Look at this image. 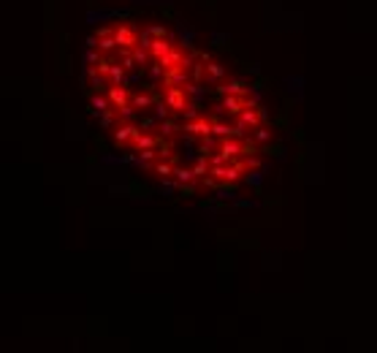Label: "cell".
Returning <instances> with one entry per match:
<instances>
[{"mask_svg":"<svg viewBox=\"0 0 377 353\" xmlns=\"http://www.w3.org/2000/svg\"><path fill=\"white\" fill-rule=\"evenodd\" d=\"M114 38H117V44H119L122 52H133L141 44L136 28H131V25H117V28H114Z\"/></svg>","mask_w":377,"mask_h":353,"instance_id":"6da1fadb","label":"cell"},{"mask_svg":"<svg viewBox=\"0 0 377 353\" xmlns=\"http://www.w3.org/2000/svg\"><path fill=\"white\" fill-rule=\"evenodd\" d=\"M166 106L171 111H177V114H185V111L190 109V103H187V90L185 87H168L166 90Z\"/></svg>","mask_w":377,"mask_h":353,"instance_id":"7a4b0ae2","label":"cell"},{"mask_svg":"<svg viewBox=\"0 0 377 353\" xmlns=\"http://www.w3.org/2000/svg\"><path fill=\"white\" fill-rule=\"evenodd\" d=\"M185 131L190 133V136H209V133H214V120H206L204 114H196V117H190L185 123Z\"/></svg>","mask_w":377,"mask_h":353,"instance_id":"3957f363","label":"cell"},{"mask_svg":"<svg viewBox=\"0 0 377 353\" xmlns=\"http://www.w3.org/2000/svg\"><path fill=\"white\" fill-rule=\"evenodd\" d=\"M139 133H141L139 125H133V123H117V128H114V144H117V147L131 144Z\"/></svg>","mask_w":377,"mask_h":353,"instance_id":"277c9868","label":"cell"},{"mask_svg":"<svg viewBox=\"0 0 377 353\" xmlns=\"http://www.w3.org/2000/svg\"><path fill=\"white\" fill-rule=\"evenodd\" d=\"M106 98L111 101V106H117V109H125V106H133V95L128 92L125 84H111L109 92H106Z\"/></svg>","mask_w":377,"mask_h":353,"instance_id":"5b68a950","label":"cell"},{"mask_svg":"<svg viewBox=\"0 0 377 353\" xmlns=\"http://www.w3.org/2000/svg\"><path fill=\"white\" fill-rule=\"evenodd\" d=\"M217 90L223 95H250V84L239 82V79H228V82H220Z\"/></svg>","mask_w":377,"mask_h":353,"instance_id":"8992f818","label":"cell"},{"mask_svg":"<svg viewBox=\"0 0 377 353\" xmlns=\"http://www.w3.org/2000/svg\"><path fill=\"white\" fill-rule=\"evenodd\" d=\"M133 152H144V150H155L158 147V136L155 133H139L136 139H133L131 144H128Z\"/></svg>","mask_w":377,"mask_h":353,"instance_id":"52a82bcc","label":"cell"},{"mask_svg":"<svg viewBox=\"0 0 377 353\" xmlns=\"http://www.w3.org/2000/svg\"><path fill=\"white\" fill-rule=\"evenodd\" d=\"M171 49H174V44L168 41V38H155V41H152V46H150V55H152V60H155V63H160V60H163V57H166Z\"/></svg>","mask_w":377,"mask_h":353,"instance_id":"ba28073f","label":"cell"},{"mask_svg":"<svg viewBox=\"0 0 377 353\" xmlns=\"http://www.w3.org/2000/svg\"><path fill=\"white\" fill-rule=\"evenodd\" d=\"M174 179H177L179 185H193V182H198L196 171H193V169H182V166H177V171H174Z\"/></svg>","mask_w":377,"mask_h":353,"instance_id":"9c48e42d","label":"cell"},{"mask_svg":"<svg viewBox=\"0 0 377 353\" xmlns=\"http://www.w3.org/2000/svg\"><path fill=\"white\" fill-rule=\"evenodd\" d=\"M206 76H209L212 82H220V79L225 76V68L220 63H214V60H209V63H206Z\"/></svg>","mask_w":377,"mask_h":353,"instance_id":"30bf717a","label":"cell"},{"mask_svg":"<svg viewBox=\"0 0 377 353\" xmlns=\"http://www.w3.org/2000/svg\"><path fill=\"white\" fill-rule=\"evenodd\" d=\"M131 103H133V109H150V106L155 103V98H150L147 92H136Z\"/></svg>","mask_w":377,"mask_h":353,"instance_id":"8fae6325","label":"cell"},{"mask_svg":"<svg viewBox=\"0 0 377 353\" xmlns=\"http://www.w3.org/2000/svg\"><path fill=\"white\" fill-rule=\"evenodd\" d=\"M90 106H92V111H95V114H103V111H109V109H111V101H109V98L95 95V98L90 101Z\"/></svg>","mask_w":377,"mask_h":353,"instance_id":"7c38bea8","label":"cell"},{"mask_svg":"<svg viewBox=\"0 0 377 353\" xmlns=\"http://www.w3.org/2000/svg\"><path fill=\"white\" fill-rule=\"evenodd\" d=\"M125 71H128L125 65H111V74H109L111 76V84H122L125 82Z\"/></svg>","mask_w":377,"mask_h":353,"instance_id":"4fadbf2b","label":"cell"},{"mask_svg":"<svg viewBox=\"0 0 377 353\" xmlns=\"http://www.w3.org/2000/svg\"><path fill=\"white\" fill-rule=\"evenodd\" d=\"M117 38H114V36H109V38H100V41H98V52H111V49H117Z\"/></svg>","mask_w":377,"mask_h":353,"instance_id":"5bb4252c","label":"cell"},{"mask_svg":"<svg viewBox=\"0 0 377 353\" xmlns=\"http://www.w3.org/2000/svg\"><path fill=\"white\" fill-rule=\"evenodd\" d=\"M255 152H258V147H255L253 142H241V155H247V158H255Z\"/></svg>","mask_w":377,"mask_h":353,"instance_id":"9a60e30c","label":"cell"},{"mask_svg":"<svg viewBox=\"0 0 377 353\" xmlns=\"http://www.w3.org/2000/svg\"><path fill=\"white\" fill-rule=\"evenodd\" d=\"M133 60H136L139 65H144V63H147V49H141V46H136V49H133Z\"/></svg>","mask_w":377,"mask_h":353,"instance_id":"2e32d148","label":"cell"},{"mask_svg":"<svg viewBox=\"0 0 377 353\" xmlns=\"http://www.w3.org/2000/svg\"><path fill=\"white\" fill-rule=\"evenodd\" d=\"M84 63H100V52L87 49V52H84Z\"/></svg>","mask_w":377,"mask_h":353,"instance_id":"e0dca14e","label":"cell"},{"mask_svg":"<svg viewBox=\"0 0 377 353\" xmlns=\"http://www.w3.org/2000/svg\"><path fill=\"white\" fill-rule=\"evenodd\" d=\"M269 139H272V131H266V128L255 131V142H269Z\"/></svg>","mask_w":377,"mask_h":353,"instance_id":"ac0fdd59","label":"cell"},{"mask_svg":"<svg viewBox=\"0 0 377 353\" xmlns=\"http://www.w3.org/2000/svg\"><path fill=\"white\" fill-rule=\"evenodd\" d=\"M150 36L152 38H166V28H160V25L158 28H150Z\"/></svg>","mask_w":377,"mask_h":353,"instance_id":"d6986e66","label":"cell"},{"mask_svg":"<svg viewBox=\"0 0 377 353\" xmlns=\"http://www.w3.org/2000/svg\"><path fill=\"white\" fill-rule=\"evenodd\" d=\"M160 131H163V133H166V136H171V133H174V125H171V123H168V120H166V123H163V125H160Z\"/></svg>","mask_w":377,"mask_h":353,"instance_id":"ffe728a7","label":"cell"},{"mask_svg":"<svg viewBox=\"0 0 377 353\" xmlns=\"http://www.w3.org/2000/svg\"><path fill=\"white\" fill-rule=\"evenodd\" d=\"M98 36H100V38H109V36H114V30H111V28H100Z\"/></svg>","mask_w":377,"mask_h":353,"instance_id":"44dd1931","label":"cell"}]
</instances>
